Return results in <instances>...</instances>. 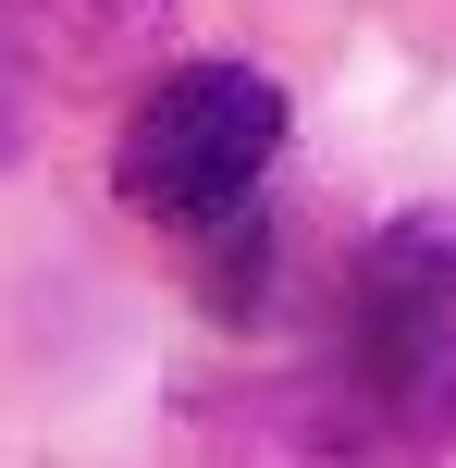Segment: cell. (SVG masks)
<instances>
[{
	"label": "cell",
	"instance_id": "obj_1",
	"mask_svg": "<svg viewBox=\"0 0 456 468\" xmlns=\"http://www.w3.org/2000/svg\"><path fill=\"white\" fill-rule=\"evenodd\" d=\"M284 148V87L260 62H161V87L123 112V148H111V186L123 210L173 222V234H210L235 210H260V173Z\"/></svg>",
	"mask_w": 456,
	"mask_h": 468
},
{
	"label": "cell",
	"instance_id": "obj_2",
	"mask_svg": "<svg viewBox=\"0 0 456 468\" xmlns=\"http://www.w3.org/2000/svg\"><path fill=\"white\" fill-rule=\"evenodd\" d=\"M444 444H456V407L383 382L345 346L296 357V370L247 382L222 407V456L235 468H444Z\"/></svg>",
	"mask_w": 456,
	"mask_h": 468
},
{
	"label": "cell",
	"instance_id": "obj_3",
	"mask_svg": "<svg viewBox=\"0 0 456 468\" xmlns=\"http://www.w3.org/2000/svg\"><path fill=\"white\" fill-rule=\"evenodd\" d=\"M0 49L62 87H111L173 49V0H0Z\"/></svg>",
	"mask_w": 456,
	"mask_h": 468
},
{
	"label": "cell",
	"instance_id": "obj_4",
	"mask_svg": "<svg viewBox=\"0 0 456 468\" xmlns=\"http://www.w3.org/2000/svg\"><path fill=\"white\" fill-rule=\"evenodd\" d=\"M186 247H197V283H210L222 321H260V296H271V210H235V222L186 234Z\"/></svg>",
	"mask_w": 456,
	"mask_h": 468
},
{
	"label": "cell",
	"instance_id": "obj_5",
	"mask_svg": "<svg viewBox=\"0 0 456 468\" xmlns=\"http://www.w3.org/2000/svg\"><path fill=\"white\" fill-rule=\"evenodd\" d=\"M0 148H13V112H0Z\"/></svg>",
	"mask_w": 456,
	"mask_h": 468
}]
</instances>
